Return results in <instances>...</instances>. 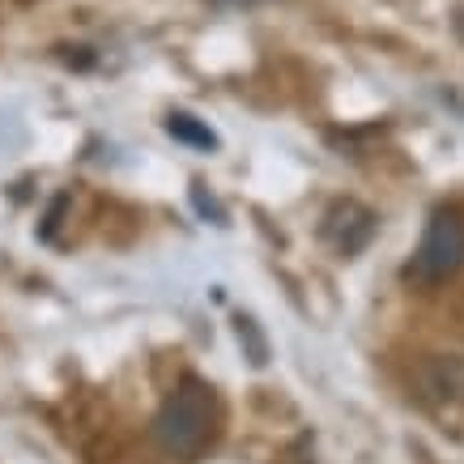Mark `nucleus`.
Instances as JSON below:
<instances>
[{"label": "nucleus", "mask_w": 464, "mask_h": 464, "mask_svg": "<svg viewBox=\"0 0 464 464\" xmlns=\"http://www.w3.org/2000/svg\"><path fill=\"white\" fill-rule=\"evenodd\" d=\"M213 426H218V396H213V388L200 380H183L167 396V405L158 409L154 435L162 443V451L179 456V460H192L213 439Z\"/></svg>", "instance_id": "1"}, {"label": "nucleus", "mask_w": 464, "mask_h": 464, "mask_svg": "<svg viewBox=\"0 0 464 464\" xmlns=\"http://www.w3.org/2000/svg\"><path fill=\"white\" fill-rule=\"evenodd\" d=\"M460 265H464V222L456 213L439 209L435 218L426 222L422 243H418L413 256H409L405 282L430 290V285H443L448 277H456Z\"/></svg>", "instance_id": "2"}, {"label": "nucleus", "mask_w": 464, "mask_h": 464, "mask_svg": "<svg viewBox=\"0 0 464 464\" xmlns=\"http://www.w3.org/2000/svg\"><path fill=\"white\" fill-rule=\"evenodd\" d=\"M375 213L358 205V200H337L333 209L324 213L320 222V239L333 247L337 256H358L366 243L375 239Z\"/></svg>", "instance_id": "3"}, {"label": "nucleus", "mask_w": 464, "mask_h": 464, "mask_svg": "<svg viewBox=\"0 0 464 464\" xmlns=\"http://www.w3.org/2000/svg\"><path fill=\"white\" fill-rule=\"evenodd\" d=\"M167 132L179 145H192V150H205V154H213V150L222 145V141H218V132H213L205 120H197V115H188V111L167 115Z\"/></svg>", "instance_id": "4"}, {"label": "nucleus", "mask_w": 464, "mask_h": 464, "mask_svg": "<svg viewBox=\"0 0 464 464\" xmlns=\"http://www.w3.org/2000/svg\"><path fill=\"white\" fill-rule=\"evenodd\" d=\"M426 388L435 396H464V362L460 358H435V362H426Z\"/></svg>", "instance_id": "5"}, {"label": "nucleus", "mask_w": 464, "mask_h": 464, "mask_svg": "<svg viewBox=\"0 0 464 464\" xmlns=\"http://www.w3.org/2000/svg\"><path fill=\"white\" fill-rule=\"evenodd\" d=\"M235 337L243 345V358L252 366H268V337L260 333V324L252 315H235Z\"/></svg>", "instance_id": "6"}, {"label": "nucleus", "mask_w": 464, "mask_h": 464, "mask_svg": "<svg viewBox=\"0 0 464 464\" xmlns=\"http://www.w3.org/2000/svg\"><path fill=\"white\" fill-rule=\"evenodd\" d=\"M192 205H197V213L205 218V222H213V226H226V209L218 205V200L205 192V183H192Z\"/></svg>", "instance_id": "7"}, {"label": "nucleus", "mask_w": 464, "mask_h": 464, "mask_svg": "<svg viewBox=\"0 0 464 464\" xmlns=\"http://www.w3.org/2000/svg\"><path fill=\"white\" fill-rule=\"evenodd\" d=\"M69 209V197H56V205H52V213H47V222H43V239H52V235H56V226H60V213Z\"/></svg>", "instance_id": "8"}, {"label": "nucleus", "mask_w": 464, "mask_h": 464, "mask_svg": "<svg viewBox=\"0 0 464 464\" xmlns=\"http://www.w3.org/2000/svg\"><path fill=\"white\" fill-rule=\"evenodd\" d=\"M213 5H222V9H256V5H265V0H213Z\"/></svg>", "instance_id": "9"}]
</instances>
